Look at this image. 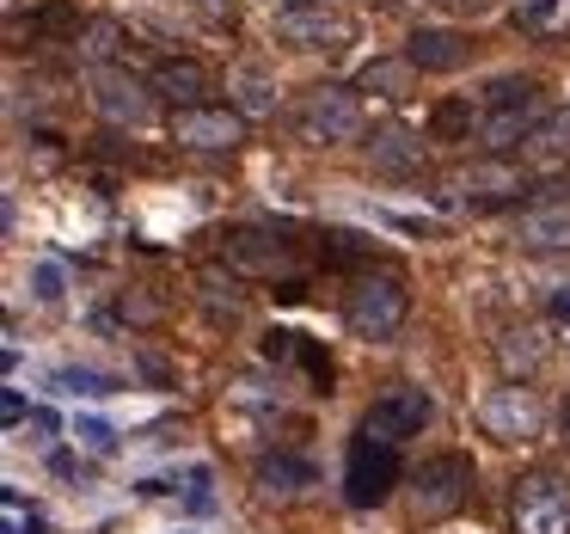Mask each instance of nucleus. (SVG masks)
I'll return each mask as SVG.
<instances>
[{
  "mask_svg": "<svg viewBox=\"0 0 570 534\" xmlns=\"http://www.w3.org/2000/svg\"><path fill=\"white\" fill-rule=\"evenodd\" d=\"M368 166L381 178H423V166H430V148H423V136H411V129H374L368 136Z\"/></svg>",
  "mask_w": 570,
  "mask_h": 534,
  "instance_id": "nucleus-15",
  "label": "nucleus"
},
{
  "mask_svg": "<svg viewBox=\"0 0 570 534\" xmlns=\"http://www.w3.org/2000/svg\"><path fill=\"white\" fill-rule=\"evenodd\" d=\"M479 430L491 436V443H533L540 436V399H533V387L509 381V387H491V394L479 399Z\"/></svg>",
  "mask_w": 570,
  "mask_h": 534,
  "instance_id": "nucleus-11",
  "label": "nucleus"
},
{
  "mask_svg": "<svg viewBox=\"0 0 570 534\" xmlns=\"http://www.w3.org/2000/svg\"><path fill=\"white\" fill-rule=\"evenodd\" d=\"M393 485H399V448L356 430V443H350V455H344V497L356 509H368V504H386Z\"/></svg>",
  "mask_w": 570,
  "mask_h": 534,
  "instance_id": "nucleus-7",
  "label": "nucleus"
},
{
  "mask_svg": "<svg viewBox=\"0 0 570 534\" xmlns=\"http://www.w3.org/2000/svg\"><path fill=\"white\" fill-rule=\"evenodd\" d=\"M62 387H75V394H105V381L92 369H62Z\"/></svg>",
  "mask_w": 570,
  "mask_h": 534,
  "instance_id": "nucleus-30",
  "label": "nucleus"
},
{
  "mask_svg": "<svg viewBox=\"0 0 570 534\" xmlns=\"http://www.w3.org/2000/svg\"><path fill=\"white\" fill-rule=\"evenodd\" d=\"M546 350H552V338H546V326H533V320L509 326V332L497 338V362H503L509 381H528V375H540Z\"/></svg>",
  "mask_w": 570,
  "mask_h": 534,
  "instance_id": "nucleus-18",
  "label": "nucleus"
},
{
  "mask_svg": "<svg viewBox=\"0 0 570 534\" xmlns=\"http://www.w3.org/2000/svg\"><path fill=\"white\" fill-rule=\"evenodd\" d=\"M148 87H154V99H173V111H185V105H203V93H209L215 80L197 56H166V62H154Z\"/></svg>",
  "mask_w": 570,
  "mask_h": 534,
  "instance_id": "nucleus-17",
  "label": "nucleus"
},
{
  "mask_svg": "<svg viewBox=\"0 0 570 534\" xmlns=\"http://www.w3.org/2000/svg\"><path fill=\"white\" fill-rule=\"evenodd\" d=\"M295 357H301V362H307V375H313V381H320V394H332V362H325V357H320V344H301V350H295Z\"/></svg>",
  "mask_w": 570,
  "mask_h": 534,
  "instance_id": "nucleus-28",
  "label": "nucleus"
},
{
  "mask_svg": "<svg viewBox=\"0 0 570 534\" xmlns=\"http://www.w3.org/2000/svg\"><path fill=\"white\" fill-rule=\"evenodd\" d=\"M558 443L570 448V394H564V406H558Z\"/></svg>",
  "mask_w": 570,
  "mask_h": 534,
  "instance_id": "nucleus-34",
  "label": "nucleus"
},
{
  "mask_svg": "<svg viewBox=\"0 0 570 534\" xmlns=\"http://www.w3.org/2000/svg\"><path fill=\"white\" fill-rule=\"evenodd\" d=\"M276 43L283 50H344L350 38H356V26H350V13H337V7H325V0H288L283 13H276Z\"/></svg>",
  "mask_w": 570,
  "mask_h": 534,
  "instance_id": "nucleus-6",
  "label": "nucleus"
},
{
  "mask_svg": "<svg viewBox=\"0 0 570 534\" xmlns=\"http://www.w3.org/2000/svg\"><path fill=\"white\" fill-rule=\"evenodd\" d=\"M435 7H448V13H460V19H479V13H491L497 0H435Z\"/></svg>",
  "mask_w": 570,
  "mask_h": 534,
  "instance_id": "nucleus-31",
  "label": "nucleus"
},
{
  "mask_svg": "<svg viewBox=\"0 0 570 534\" xmlns=\"http://www.w3.org/2000/svg\"><path fill=\"white\" fill-rule=\"evenodd\" d=\"M75 436L92 448V455H111V448H117V430H111V424H99V418H80Z\"/></svg>",
  "mask_w": 570,
  "mask_h": 534,
  "instance_id": "nucleus-26",
  "label": "nucleus"
},
{
  "mask_svg": "<svg viewBox=\"0 0 570 534\" xmlns=\"http://www.w3.org/2000/svg\"><path fill=\"white\" fill-rule=\"evenodd\" d=\"M484 117H472V99H442L430 111V142H472Z\"/></svg>",
  "mask_w": 570,
  "mask_h": 534,
  "instance_id": "nucleus-21",
  "label": "nucleus"
},
{
  "mask_svg": "<svg viewBox=\"0 0 570 534\" xmlns=\"http://www.w3.org/2000/svg\"><path fill=\"white\" fill-rule=\"evenodd\" d=\"M307 485H320L313 460H301V455H264L258 460V492L264 497H301Z\"/></svg>",
  "mask_w": 570,
  "mask_h": 534,
  "instance_id": "nucleus-19",
  "label": "nucleus"
},
{
  "mask_svg": "<svg viewBox=\"0 0 570 534\" xmlns=\"http://www.w3.org/2000/svg\"><path fill=\"white\" fill-rule=\"evenodd\" d=\"M92 105H99L105 124H148L154 117V87H141L136 75H124V68H99V80H92Z\"/></svg>",
  "mask_w": 570,
  "mask_h": 534,
  "instance_id": "nucleus-14",
  "label": "nucleus"
},
{
  "mask_svg": "<svg viewBox=\"0 0 570 534\" xmlns=\"http://www.w3.org/2000/svg\"><path fill=\"white\" fill-rule=\"evenodd\" d=\"M31 289H38V301H62V264H38Z\"/></svg>",
  "mask_w": 570,
  "mask_h": 534,
  "instance_id": "nucleus-27",
  "label": "nucleus"
},
{
  "mask_svg": "<svg viewBox=\"0 0 570 534\" xmlns=\"http://www.w3.org/2000/svg\"><path fill=\"white\" fill-rule=\"evenodd\" d=\"M295 124H301V142H313V148H344V142L362 136L368 117H362L356 87H313L307 99H301Z\"/></svg>",
  "mask_w": 570,
  "mask_h": 534,
  "instance_id": "nucleus-5",
  "label": "nucleus"
},
{
  "mask_svg": "<svg viewBox=\"0 0 570 534\" xmlns=\"http://www.w3.org/2000/svg\"><path fill=\"white\" fill-rule=\"evenodd\" d=\"M515 191H528V173H521L515 161H503V154H484V161L460 166V173L448 178V203H460V210H497V203H509Z\"/></svg>",
  "mask_w": 570,
  "mask_h": 534,
  "instance_id": "nucleus-10",
  "label": "nucleus"
},
{
  "mask_svg": "<svg viewBox=\"0 0 570 534\" xmlns=\"http://www.w3.org/2000/svg\"><path fill=\"white\" fill-rule=\"evenodd\" d=\"M405 62L417 68V75H460V68L472 62V38L454 26H417L405 38Z\"/></svg>",
  "mask_w": 570,
  "mask_h": 534,
  "instance_id": "nucleus-13",
  "label": "nucleus"
},
{
  "mask_svg": "<svg viewBox=\"0 0 570 534\" xmlns=\"http://www.w3.org/2000/svg\"><path fill=\"white\" fill-rule=\"evenodd\" d=\"M405 313H411V295H405V283L399 276H356L350 283V295H344V326L356 338H368V344H386V338H399V326H405Z\"/></svg>",
  "mask_w": 570,
  "mask_h": 534,
  "instance_id": "nucleus-3",
  "label": "nucleus"
},
{
  "mask_svg": "<svg viewBox=\"0 0 570 534\" xmlns=\"http://www.w3.org/2000/svg\"><path fill=\"white\" fill-rule=\"evenodd\" d=\"M472 485H479L472 455H460V448L430 455L417 473H411V516H417V522H448L454 509H466Z\"/></svg>",
  "mask_w": 570,
  "mask_h": 534,
  "instance_id": "nucleus-2",
  "label": "nucleus"
},
{
  "mask_svg": "<svg viewBox=\"0 0 570 534\" xmlns=\"http://www.w3.org/2000/svg\"><path fill=\"white\" fill-rule=\"evenodd\" d=\"M411 75L417 68L405 62V56H381V62H368L362 68V80H356V93H374V99H411Z\"/></svg>",
  "mask_w": 570,
  "mask_h": 534,
  "instance_id": "nucleus-20",
  "label": "nucleus"
},
{
  "mask_svg": "<svg viewBox=\"0 0 570 534\" xmlns=\"http://www.w3.org/2000/svg\"><path fill=\"white\" fill-rule=\"evenodd\" d=\"M552 320H564V326H570V283H558V289H552Z\"/></svg>",
  "mask_w": 570,
  "mask_h": 534,
  "instance_id": "nucleus-33",
  "label": "nucleus"
},
{
  "mask_svg": "<svg viewBox=\"0 0 570 534\" xmlns=\"http://www.w3.org/2000/svg\"><path fill=\"white\" fill-rule=\"evenodd\" d=\"M0 418H7V424H26V399L7 394V399H0Z\"/></svg>",
  "mask_w": 570,
  "mask_h": 534,
  "instance_id": "nucleus-32",
  "label": "nucleus"
},
{
  "mask_svg": "<svg viewBox=\"0 0 570 534\" xmlns=\"http://www.w3.org/2000/svg\"><path fill=\"white\" fill-rule=\"evenodd\" d=\"M222 259L234 264L239 276H264V283H295L301 276V246L283 234V227H234L222 240Z\"/></svg>",
  "mask_w": 570,
  "mask_h": 534,
  "instance_id": "nucleus-4",
  "label": "nucleus"
},
{
  "mask_svg": "<svg viewBox=\"0 0 570 534\" xmlns=\"http://www.w3.org/2000/svg\"><path fill=\"white\" fill-rule=\"evenodd\" d=\"M558 7H564V0H515V7H509V26H515L521 38H540V31L558 26Z\"/></svg>",
  "mask_w": 570,
  "mask_h": 534,
  "instance_id": "nucleus-23",
  "label": "nucleus"
},
{
  "mask_svg": "<svg viewBox=\"0 0 570 534\" xmlns=\"http://www.w3.org/2000/svg\"><path fill=\"white\" fill-rule=\"evenodd\" d=\"M227 87L239 93V111H246V117H252V111H271V105H276V87L264 80V68H239Z\"/></svg>",
  "mask_w": 570,
  "mask_h": 534,
  "instance_id": "nucleus-24",
  "label": "nucleus"
},
{
  "mask_svg": "<svg viewBox=\"0 0 570 534\" xmlns=\"http://www.w3.org/2000/svg\"><path fill=\"white\" fill-rule=\"evenodd\" d=\"M515 534H570V485L558 473H528L515 485Z\"/></svg>",
  "mask_w": 570,
  "mask_h": 534,
  "instance_id": "nucleus-12",
  "label": "nucleus"
},
{
  "mask_svg": "<svg viewBox=\"0 0 570 534\" xmlns=\"http://www.w3.org/2000/svg\"><path fill=\"white\" fill-rule=\"evenodd\" d=\"M533 148H540V154H570V105L546 117L540 136H533Z\"/></svg>",
  "mask_w": 570,
  "mask_h": 534,
  "instance_id": "nucleus-25",
  "label": "nucleus"
},
{
  "mask_svg": "<svg viewBox=\"0 0 570 534\" xmlns=\"http://www.w3.org/2000/svg\"><path fill=\"white\" fill-rule=\"evenodd\" d=\"M117 50H124V31H117L111 19H92V26H87V31H80V38H75V56H80V62H87V68H105V62H111Z\"/></svg>",
  "mask_w": 570,
  "mask_h": 534,
  "instance_id": "nucleus-22",
  "label": "nucleus"
},
{
  "mask_svg": "<svg viewBox=\"0 0 570 534\" xmlns=\"http://www.w3.org/2000/svg\"><path fill=\"white\" fill-rule=\"evenodd\" d=\"M435 418V399L423 394L417 381H399L386 387L381 399L368 406V418H362V436H374V443H405V436H423V424Z\"/></svg>",
  "mask_w": 570,
  "mask_h": 534,
  "instance_id": "nucleus-9",
  "label": "nucleus"
},
{
  "mask_svg": "<svg viewBox=\"0 0 570 534\" xmlns=\"http://www.w3.org/2000/svg\"><path fill=\"white\" fill-rule=\"evenodd\" d=\"M515 240L528 252H570V203L564 197H540L515 215Z\"/></svg>",
  "mask_w": 570,
  "mask_h": 534,
  "instance_id": "nucleus-16",
  "label": "nucleus"
},
{
  "mask_svg": "<svg viewBox=\"0 0 570 534\" xmlns=\"http://www.w3.org/2000/svg\"><path fill=\"white\" fill-rule=\"evenodd\" d=\"M540 87L533 80H515V75H503V80H491V93H484V124H479V142L491 154H509L515 142H533L540 136Z\"/></svg>",
  "mask_w": 570,
  "mask_h": 534,
  "instance_id": "nucleus-1",
  "label": "nucleus"
},
{
  "mask_svg": "<svg viewBox=\"0 0 570 534\" xmlns=\"http://www.w3.org/2000/svg\"><path fill=\"white\" fill-rule=\"evenodd\" d=\"M288 350H301L295 332H283V326H276V332H264V357H271V362H283Z\"/></svg>",
  "mask_w": 570,
  "mask_h": 534,
  "instance_id": "nucleus-29",
  "label": "nucleus"
},
{
  "mask_svg": "<svg viewBox=\"0 0 570 534\" xmlns=\"http://www.w3.org/2000/svg\"><path fill=\"white\" fill-rule=\"evenodd\" d=\"M173 142L190 154H234L246 142V111L239 105H185V111H173Z\"/></svg>",
  "mask_w": 570,
  "mask_h": 534,
  "instance_id": "nucleus-8",
  "label": "nucleus"
}]
</instances>
